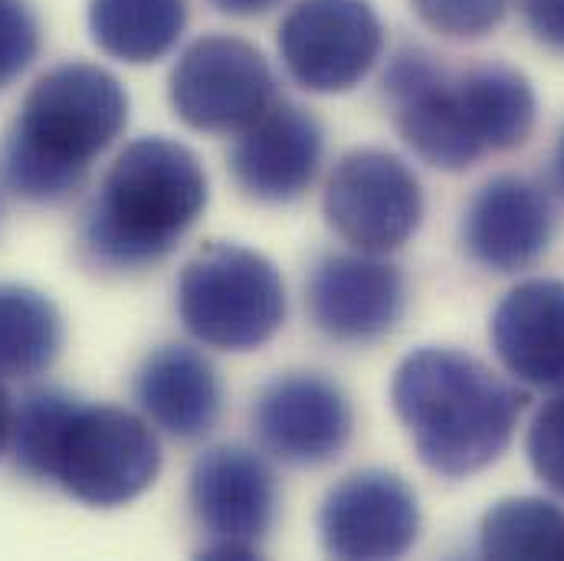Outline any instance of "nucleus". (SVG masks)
Here are the masks:
<instances>
[{"label": "nucleus", "instance_id": "nucleus-1", "mask_svg": "<svg viewBox=\"0 0 564 561\" xmlns=\"http://www.w3.org/2000/svg\"><path fill=\"white\" fill-rule=\"evenodd\" d=\"M210 184L200 158L167 136L126 144L79 220V253L106 277L164 263L204 217Z\"/></svg>", "mask_w": 564, "mask_h": 561}, {"label": "nucleus", "instance_id": "nucleus-2", "mask_svg": "<svg viewBox=\"0 0 564 561\" xmlns=\"http://www.w3.org/2000/svg\"><path fill=\"white\" fill-rule=\"evenodd\" d=\"M129 126V93L96 63H59L20 103L0 144V177L26 204H63Z\"/></svg>", "mask_w": 564, "mask_h": 561}, {"label": "nucleus", "instance_id": "nucleus-3", "mask_svg": "<svg viewBox=\"0 0 564 561\" xmlns=\"http://www.w3.org/2000/svg\"><path fill=\"white\" fill-rule=\"evenodd\" d=\"M525 401V391L476 355L440 345L411 352L391 381V408L421 463L446 479L492 466L509 450Z\"/></svg>", "mask_w": 564, "mask_h": 561}, {"label": "nucleus", "instance_id": "nucleus-4", "mask_svg": "<svg viewBox=\"0 0 564 561\" xmlns=\"http://www.w3.org/2000/svg\"><path fill=\"white\" fill-rule=\"evenodd\" d=\"M177 315L207 348L257 352L285 325V282L263 253L214 240L181 270Z\"/></svg>", "mask_w": 564, "mask_h": 561}, {"label": "nucleus", "instance_id": "nucleus-5", "mask_svg": "<svg viewBox=\"0 0 564 561\" xmlns=\"http://www.w3.org/2000/svg\"><path fill=\"white\" fill-rule=\"evenodd\" d=\"M161 443L151 423L109 404H83L66 423L50 483H56L69 499L96 509H116L158 479Z\"/></svg>", "mask_w": 564, "mask_h": 561}, {"label": "nucleus", "instance_id": "nucleus-6", "mask_svg": "<svg viewBox=\"0 0 564 561\" xmlns=\"http://www.w3.org/2000/svg\"><path fill=\"white\" fill-rule=\"evenodd\" d=\"M187 506L207 536L200 559H260L280 513L276 470L253 446H207L191 466Z\"/></svg>", "mask_w": 564, "mask_h": 561}, {"label": "nucleus", "instance_id": "nucleus-7", "mask_svg": "<svg viewBox=\"0 0 564 561\" xmlns=\"http://www.w3.org/2000/svg\"><path fill=\"white\" fill-rule=\"evenodd\" d=\"M421 177L388 148H355L335 161L322 187L325 224L365 253L401 250L423 224Z\"/></svg>", "mask_w": 564, "mask_h": 561}, {"label": "nucleus", "instance_id": "nucleus-8", "mask_svg": "<svg viewBox=\"0 0 564 561\" xmlns=\"http://www.w3.org/2000/svg\"><path fill=\"white\" fill-rule=\"evenodd\" d=\"M167 99L187 129L230 136L243 132L276 103V79L250 40L204 33L177 56Z\"/></svg>", "mask_w": 564, "mask_h": 561}, {"label": "nucleus", "instance_id": "nucleus-9", "mask_svg": "<svg viewBox=\"0 0 564 561\" xmlns=\"http://www.w3.org/2000/svg\"><path fill=\"white\" fill-rule=\"evenodd\" d=\"M282 66L308 93H351L384 53V23L371 0H299L276 33Z\"/></svg>", "mask_w": 564, "mask_h": 561}, {"label": "nucleus", "instance_id": "nucleus-10", "mask_svg": "<svg viewBox=\"0 0 564 561\" xmlns=\"http://www.w3.org/2000/svg\"><path fill=\"white\" fill-rule=\"evenodd\" d=\"M318 539L332 559H401L421 539V499L391 470H355L322 499Z\"/></svg>", "mask_w": 564, "mask_h": 561}, {"label": "nucleus", "instance_id": "nucleus-11", "mask_svg": "<svg viewBox=\"0 0 564 561\" xmlns=\"http://www.w3.org/2000/svg\"><path fill=\"white\" fill-rule=\"evenodd\" d=\"M305 309L328 342L371 345L401 325L408 280L381 253H325L305 280Z\"/></svg>", "mask_w": 564, "mask_h": 561}, {"label": "nucleus", "instance_id": "nucleus-12", "mask_svg": "<svg viewBox=\"0 0 564 561\" xmlns=\"http://www.w3.org/2000/svg\"><path fill=\"white\" fill-rule=\"evenodd\" d=\"M260 446L289 466H325L355 433L348 395L318 371H285L267 381L250 408Z\"/></svg>", "mask_w": 564, "mask_h": 561}, {"label": "nucleus", "instance_id": "nucleus-13", "mask_svg": "<svg viewBox=\"0 0 564 561\" xmlns=\"http://www.w3.org/2000/svg\"><path fill=\"white\" fill-rule=\"evenodd\" d=\"M456 73L423 46H401L381 76V96L408 148L440 171H466L479 161L463 136L456 109Z\"/></svg>", "mask_w": 564, "mask_h": 561}, {"label": "nucleus", "instance_id": "nucleus-14", "mask_svg": "<svg viewBox=\"0 0 564 561\" xmlns=\"http://www.w3.org/2000/svg\"><path fill=\"white\" fill-rule=\"evenodd\" d=\"M555 237V207L542 184L522 174L489 177L463 211L459 240L486 273H522L535 267Z\"/></svg>", "mask_w": 564, "mask_h": 561}, {"label": "nucleus", "instance_id": "nucleus-15", "mask_svg": "<svg viewBox=\"0 0 564 561\" xmlns=\"http://www.w3.org/2000/svg\"><path fill=\"white\" fill-rule=\"evenodd\" d=\"M325 158L322 122L276 99L257 122H250L227 154V171L243 197L257 204H292L318 177Z\"/></svg>", "mask_w": 564, "mask_h": 561}, {"label": "nucleus", "instance_id": "nucleus-16", "mask_svg": "<svg viewBox=\"0 0 564 561\" xmlns=\"http://www.w3.org/2000/svg\"><path fill=\"white\" fill-rule=\"evenodd\" d=\"M132 398L144 421L191 443L207 436L220 421L224 381L204 352L167 342L144 355L132 378Z\"/></svg>", "mask_w": 564, "mask_h": 561}, {"label": "nucleus", "instance_id": "nucleus-17", "mask_svg": "<svg viewBox=\"0 0 564 561\" xmlns=\"http://www.w3.org/2000/svg\"><path fill=\"white\" fill-rule=\"evenodd\" d=\"M502 368L539 391H564V282L525 280L502 295L489 319Z\"/></svg>", "mask_w": 564, "mask_h": 561}, {"label": "nucleus", "instance_id": "nucleus-18", "mask_svg": "<svg viewBox=\"0 0 564 561\" xmlns=\"http://www.w3.org/2000/svg\"><path fill=\"white\" fill-rule=\"evenodd\" d=\"M456 106L463 136L476 148L479 161L525 144L539 119L535 86L506 63H482L456 73Z\"/></svg>", "mask_w": 564, "mask_h": 561}, {"label": "nucleus", "instance_id": "nucleus-19", "mask_svg": "<svg viewBox=\"0 0 564 561\" xmlns=\"http://www.w3.org/2000/svg\"><path fill=\"white\" fill-rule=\"evenodd\" d=\"M187 17V0H89L96 46L132 66L164 60L184 36Z\"/></svg>", "mask_w": 564, "mask_h": 561}, {"label": "nucleus", "instance_id": "nucleus-20", "mask_svg": "<svg viewBox=\"0 0 564 561\" xmlns=\"http://www.w3.org/2000/svg\"><path fill=\"white\" fill-rule=\"evenodd\" d=\"M63 352V315L50 295L0 282V378H36Z\"/></svg>", "mask_w": 564, "mask_h": 561}, {"label": "nucleus", "instance_id": "nucleus-21", "mask_svg": "<svg viewBox=\"0 0 564 561\" xmlns=\"http://www.w3.org/2000/svg\"><path fill=\"white\" fill-rule=\"evenodd\" d=\"M479 552L486 559H564V509L539 496L496 503L479 522Z\"/></svg>", "mask_w": 564, "mask_h": 561}, {"label": "nucleus", "instance_id": "nucleus-22", "mask_svg": "<svg viewBox=\"0 0 564 561\" xmlns=\"http://www.w3.org/2000/svg\"><path fill=\"white\" fill-rule=\"evenodd\" d=\"M76 408L79 398L63 388H30L20 404H13V433L7 453L20 476L30 483H50L59 436Z\"/></svg>", "mask_w": 564, "mask_h": 561}, {"label": "nucleus", "instance_id": "nucleus-23", "mask_svg": "<svg viewBox=\"0 0 564 561\" xmlns=\"http://www.w3.org/2000/svg\"><path fill=\"white\" fill-rule=\"evenodd\" d=\"M423 26L449 40H482L502 26L512 0H411Z\"/></svg>", "mask_w": 564, "mask_h": 561}, {"label": "nucleus", "instance_id": "nucleus-24", "mask_svg": "<svg viewBox=\"0 0 564 561\" xmlns=\"http://www.w3.org/2000/svg\"><path fill=\"white\" fill-rule=\"evenodd\" d=\"M43 30L30 0H0V93L40 56Z\"/></svg>", "mask_w": 564, "mask_h": 561}, {"label": "nucleus", "instance_id": "nucleus-25", "mask_svg": "<svg viewBox=\"0 0 564 561\" xmlns=\"http://www.w3.org/2000/svg\"><path fill=\"white\" fill-rule=\"evenodd\" d=\"M525 453L532 463V473L564 499V391H555L552 401L539 408V414L529 423Z\"/></svg>", "mask_w": 564, "mask_h": 561}, {"label": "nucleus", "instance_id": "nucleus-26", "mask_svg": "<svg viewBox=\"0 0 564 561\" xmlns=\"http://www.w3.org/2000/svg\"><path fill=\"white\" fill-rule=\"evenodd\" d=\"M519 10L532 40L564 56V0H519Z\"/></svg>", "mask_w": 564, "mask_h": 561}, {"label": "nucleus", "instance_id": "nucleus-27", "mask_svg": "<svg viewBox=\"0 0 564 561\" xmlns=\"http://www.w3.org/2000/svg\"><path fill=\"white\" fill-rule=\"evenodd\" d=\"M282 0H210L214 10L227 13V17H260L276 10Z\"/></svg>", "mask_w": 564, "mask_h": 561}, {"label": "nucleus", "instance_id": "nucleus-28", "mask_svg": "<svg viewBox=\"0 0 564 561\" xmlns=\"http://www.w3.org/2000/svg\"><path fill=\"white\" fill-rule=\"evenodd\" d=\"M10 433H13V398L0 385V456L10 450Z\"/></svg>", "mask_w": 564, "mask_h": 561}, {"label": "nucleus", "instance_id": "nucleus-29", "mask_svg": "<svg viewBox=\"0 0 564 561\" xmlns=\"http://www.w3.org/2000/svg\"><path fill=\"white\" fill-rule=\"evenodd\" d=\"M552 177H555V187L564 194V129L555 144V154H552Z\"/></svg>", "mask_w": 564, "mask_h": 561}]
</instances>
